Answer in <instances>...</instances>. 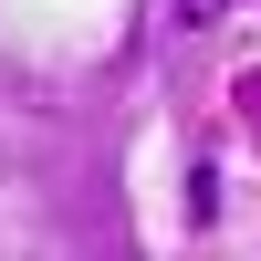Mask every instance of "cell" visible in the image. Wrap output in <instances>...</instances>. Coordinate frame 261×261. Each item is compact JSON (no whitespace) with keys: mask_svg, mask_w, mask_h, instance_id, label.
Here are the masks:
<instances>
[{"mask_svg":"<svg viewBox=\"0 0 261 261\" xmlns=\"http://www.w3.org/2000/svg\"><path fill=\"white\" fill-rule=\"evenodd\" d=\"M209 11H220V0H188V21H209Z\"/></svg>","mask_w":261,"mask_h":261,"instance_id":"1","label":"cell"}]
</instances>
